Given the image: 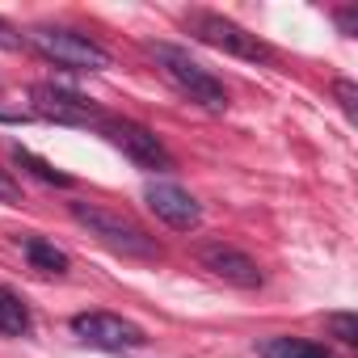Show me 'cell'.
Returning <instances> with one entry per match:
<instances>
[{"instance_id": "obj_5", "label": "cell", "mask_w": 358, "mask_h": 358, "mask_svg": "<svg viewBox=\"0 0 358 358\" xmlns=\"http://www.w3.org/2000/svg\"><path fill=\"white\" fill-rule=\"evenodd\" d=\"M97 131L122 152V156H131L139 169H156V173H169L173 169V156H169V148L148 131V127H139V122H131V118H101L97 122Z\"/></svg>"}, {"instance_id": "obj_8", "label": "cell", "mask_w": 358, "mask_h": 358, "mask_svg": "<svg viewBox=\"0 0 358 358\" xmlns=\"http://www.w3.org/2000/svg\"><path fill=\"white\" fill-rule=\"evenodd\" d=\"M143 203H148V211H152L156 220H164V224L177 228V232H190V228L203 224V207H199L182 186H173V182H148Z\"/></svg>"}, {"instance_id": "obj_11", "label": "cell", "mask_w": 358, "mask_h": 358, "mask_svg": "<svg viewBox=\"0 0 358 358\" xmlns=\"http://www.w3.org/2000/svg\"><path fill=\"white\" fill-rule=\"evenodd\" d=\"M262 358H333V354L316 341H303V337H274L262 345Z\"/></svg>"}, {"instance_id": "obj_14", "label": "cell", "mask_w": 358, "mask_h": 358, "mask_svg": "<svg viewBox=\"0 0 358 358\" xmlns=\"http://www.w3.org/2000/svg\"><path fill=\"white\" fill-rule=\"evenodd\" d=\"M329 329H333V337L345 341V345L358 341V316H354V312H333V316H329Z\"/></svg>"}, {"instance_id": "obj_4", "label": "cell", "mask_w": 358, "mask_h": 358, "mask_svg": "<svg viewBox=\"0 0 358 358\" xmlns=\"http://www.w3.org/2000/svg\"><path fill=\"white\" fill-rule=\"evenodd\" d=\"M186 30L199 38V43H207V47H215V51H224V55H236V59H249V64H266L274 51L257 38V34H249L245 26H236L232 17H224V13H190L186 17Z\"/></svg>"}, {"instance_id": "obj_3", "label": "cell", "mask_w": 358, "mask_h": 358, "mask_svg": "<svg viewBox=\"0 0 358 358\" xmlns=\"http://www.w3.org/2000/svg\"><path fill=\"white\" fill-rule=\"evenodd\" d=\"M26 43L34 51H43L59 68H76V72H101V68H110L106 47H97L93 38H85L76 30H64V26H34L26 34Z\"/></svg>"}, {"instance_id": "obj_7", "label": "cell", "mask_w": 358, "mask_h": 358, "mask_svg": "<svg viewBox=\"0 0 358 358\" xmlns=\"http://www.w3.org/2000/svg\"><path fill=\"white\" fill-rule=\"evenodd\" d=\"M30 101H34V114H43V118H51V122H68V127H97L106 114L89 101V97H80V93H72V89H59V85H34L30 89Z\"/></svg>"}, {"instance_id": "obj_16", "label": "cell", "mask_w": 358, "mask_h": 358, "mask_svg": "<svg viewBox=\"0 0 358 358\" xmlns=\"http://www.w3.org/2000/svg\"><path fill=\"white\" fill-rule=\"evenodd\" d=\"M26 47V34H17L5 17H0V51H22Z\"/></svg>"}, {"instance_id": "obj_13", "label": "cell", "mask_w": 358, "mask_h": 358, "mask_svg": "<svg viewBox=\"0 0 358 358\" xmlns=\"http://www.w3.org/2000/svg\"><path fill=\"white\" fill-rule=\"evenodd\" d=\"M13 160H17L22 169H30L38 182H47V186H72V177H68V173H59L55 164H47V160H43V156H34L30 148H13Z\"/></svg>"}, {"instance_id": "obj_9", "label": "cell", "mask_w": 358, "mask_h": 358, "mask_svg": "<svg viewBox=\"0 0 358 358\" xmlns=\"http://www.w3.org/2000/svg\"><path fill=\"white\" fill-rule=\"evenodd\" d=\"M199 262L203 270H211L215 278H224L228 287H241V291H257L262 287V270L249 253L232 249V245H203L199 249Z\"/></svg>"}, {"instance_id": "obj_2", "label": "cell", "mask_w": 358, "mask_h": 358, "mask_svg": "<svg viewBox=\"0 0 358 358\" xmlns=\"http://www.w3.org/2000/svg\"><path fill=\"white\" fill-rule=\"evenodd\" d=\"M72 220L80 228H89V236H97L106 249H114L122 257H160L156 236H148L135 220H127L118 211H106V207H93V203H72Z\"/></svg>"}, {"instance_id": "obj_6", "label": "cell", "mask_w": 358, "mask_h": 358, "mask_svg": "<svg viewBox=\"0 0 358 358\" xmlns=\"http://www.w3.org/2000/svg\"><path fill=\"white\" fill-rule=\"evenodd\" d=\"M72 333L97 350H135L148 341L135 320L114 316V312H80V316H72Z\"/></svg>"}, {"instance_id": "obj_10", "label": "cell", "mask_w": 358, "mask_h": 358, "mask_svg": "<svg viewBox=\"0 0 358 358\" xmlns=\"http://www.w3.org/2000/svg\"><path fill=\"white\" fill-rule=\"evenodd\" d=\"M30 324H34V316H30L26 299L17 291H9V287H0V333L5 337H26Z\"/></svg>"}, {"instance_id": "obj_12", "label": "cell", "mask_w": 358, "mask_h": 358, "mask_svg": "<svg viewBox=\"0 0 358 358\" xmlns=\"http://www.w3.org/2000/svg\"><path fill=\"white\" fill-rule=\"evenodd\" d=\"M26 257H30V266L43 270V274H64V270H68V253L55 249L51 241H38V236L26 241Z\"/></svg>"}, {"instance_id": "obj_15", "label": "cell", "mask_w": 358, "mask_h": 358, "mask_svg": "<svg viewBox=\"0 0 358 358\" xmlns=\"http://www.w3.org/2000/svg\"><path fill=\"white\" fill-rule=\"evenodd\" d=\"M333 93H337V101H341L345 118H358V85H354V80H337V85H333Z\"/></svg>"}, {"instance_id": "obj_18", "label": "cell", "mask_w": 358, "mask_h": 358, "mask_svg": "<svg viewBox=\"0 0 358 358\" xmlns=\"http://www.w3.org/2000/svg\"><path fill=\"white\" fill-rule=\"evenodd\" d=\"M337 26H341V34H358V13L354 9H341L337 13Z\"/></svg>"}, {"instance_id": "obj_17", "label": "cell", "mask_w": 358, "mask_h": 358, "mask_svg": "<svg viewBox=\"0 0 358 358\" xmlns=\"http://www.w3.org/2000/svg\"><path fill=\"white\" fill-rule=\"evenodd\" d=\"M0 203H22V186L13 182L5 169H0Z\"/></svg>"}, {"instance_id": "obj_1", "label": "cell", "mask_w": 358, "mask_h": 358, "mask_svg": "<svg viewBox=\"0 0 358 358\" xmlns=\"http://www.w3.org/2000/svg\"><path fill=\"white\" fill-rule=\"evenodd\" d=\"M152 59L160 64V72L182 89L194 106H203V110H211V114H224L228 110V89H224V80H215L199 59H190V51H182V47H173V43H152Z\"/></svg>"}]
</instances>
